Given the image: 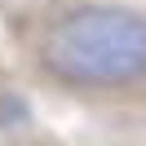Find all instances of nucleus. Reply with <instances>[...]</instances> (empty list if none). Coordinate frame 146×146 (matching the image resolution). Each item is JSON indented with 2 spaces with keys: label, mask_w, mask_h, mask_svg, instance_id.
Returning <instances> with one entry per match:
<instances>
[{
  "label": "nucleus",
  "mask_w": 146,
  "mask_h": 146,
  "mask_svg": "<svg viewBox=\"0 0 146 146\" xmlns=\"http://www.w3.org/2000/svg\"><path fill=\"white\" fill-rule=\"evenodd\" d=\"M40 62L75 89H124L146 75V13L124 5H80L44 31Z\"/></svg>",
  "instance_id": "obj_1"
}]
</instances>
